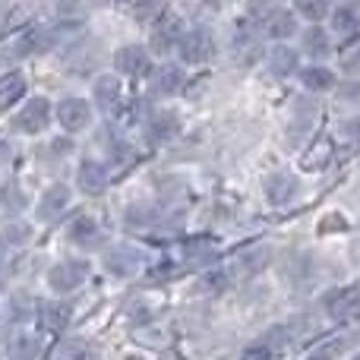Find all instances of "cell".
I'll list each match as a JSON object with an SVG mask.
<instances>
[{
	"instance_id": "1",
	"label": "cell",
	"mask_w": 360,
	"mask_h": 360,
	"mask_svg": "<svg viewBox=\"0 0 360 360\" xmlns=\"http://www.w3.org/2000/svg\"><path fill=\"white\" fill-rule=\"evenodd\" d=\"M51 101L41 98V95H35V98H29L22 108L16 111V117H13V130L25 133V136H35V133L48 130L51 124Z\"/></svg>"
},
{
	"instance_id": "2",
	"label": "cell",
	"mask_w": 360,
	"mask_h": 360,
	"mask_svg": "<svg viewBox=\"0 0 360 360\" xmlns=\"http://www.w3.org/2000/svg\"><path fill=\"white\" fill-rule=\"evenodd\" d=\"M101 262H105V272L114 275V278H133L143 269V253L130 243H114V247L105 250Z\"/></svg>"
},
{
	"instance_id": "3",
	"label": "cell",
	"mask_w": 360,
	"mask_h": 360,
	"mask_svg": "<svg viewBox=\"0 0 360 360\" xmlns=\"http://www.w3.org/2000/svg\"><path fill=\"white\" fill-rule=\"evenodd\" d=\"M180 57H184L186 63H205L212 60V54H215V38H212V32L205 29V25H196V29H186L184 38H180L177 44Z\"/></svg>"
},
{
	"instance_id": "4",
	"label": "cell",
	"mask_w": 360,
	"mask_h": 360,
	"mask_svg": "<svg viewBox=\"0 0 360 360\" xmlns=\"http://www.w3.org/2000/svg\"><path fill=\"white\" fill-rule=\"evenodd\" d=\"M54 44H57L54 29L32 25V29H25L22 35L13 41V54H16V57H41V54H48Z\"/></svg>"
},
{
	"instance_id": "5",
	"label": "cell",
	"mask_w": 360,
	"mask_h": 360,
	"mask_svg": "<svg viewBox=\"0 0 360 360\" xmlns=\"http://www.w3.org/2000/svg\"><path fill=\"white\" fill-rule=\"evenodd\" d=\"M86 275H89V266L82 259H63L48 272V285L54 288L57 294H70L86 281Z\"/></svg>"
},
{
	"instance_id": "6",
	"label": "cell",
	"mask_w": 360,
	"mask_h": 360,
	"mask_svg": "<svg viewBox=\"0 0 360 360\" xmlns=\"http://www.w3.org/2000/svg\"><path fill=\"white\" fill-rule=\"evenodd\" d=\"M323 307L332 319L345 323V319H354L360 313V288H335L323 297Z\"/></svg>"
},
{
	"instance_id": "7",
	"label": "cell",
	"mask_w": 360,
	"mask_h": 360,
	"mask_svg": "<svg viewBox=\"0 0 360 360\" xmlns=\"http://www.w3.org/2000/svg\"><path fill=\"white\" fill-rule=\"evenodd\" d=\"M184 22H180L177 16H168V13H165L162 19H158V25L155 29H152V41H149V48L155 51V54H171V51L177 48L180 44V38H184Z\"/></svg>"
},
{
	"instance_id": "8",
	"label": "cell",
	"mask_w": 360,
	"mask_h": 360,
	"mask_svg": "<svg viewBox=\"0 0 360 360\" xmlns=\"http://www.w3.org/2000/svg\"><path fill=\"white\" fill-rule=\"evenodd\" d=\"M67 240L82 250H95L105 240V231H101V224L95 221L92 215H76L73 221L67 224Z\"/></svg>"
},
{
	"instance_id": "9",
	"label": "cell",
	"mask_w": 360,
	"mask_h": 360,
	"mask_svg": "<svg viewBox=\"0 0 360 360\" xmlns=\"http://www.w3.org/2000/svg\"><path fill=\"white\" fill-rule=\"evenodd\" d=\"M70 199H73V193H70L67 184H51L48 190L41 193V199H38V221H57V218L67 212Z\"/></svg>"
},
{
	"instance_id": "10",
	"label": "cell",
	"mask_w": 360,
	"mask_h": 360,
	"mask_svg": "<svg viewBox=\"0 0 360 360\" xmlns=\"http://www.w3.org/2000/svg\"><path fill=\"white\" fill-rule=\"evenodd\" d=\"M57 120H60V127L67 133H79L92 120V105L86 98H63L57 105Z\"/></svg>"
},
{
	"instance_id": "11",
	"label": "cell",
	"mask_w": 360,
	"mask_h": 360,
	"mask_svg": "<svg viewBox=\"0 0 360 360\" xmlns=\"http://www.w3.org/2000/svg\"><path fill=\"white\" fill-rule=\"evenodd\" d=\"M177 133H180V117L174 111H155V114H149V120H146V139H149L152 146L171 143Z\"/></svg>"
},
{
	"instance_id": "12",
	"label": "cell",
	"mask_w": 360,
	"mask_h": 360,
	"mask_svg": "<svg viewBox=\"0 0 360 360\" xmlns=\"http://www.w3.org/2000/svg\"><path fill=\"white\" fill-rule=\"evenodd\" d=\"M92 98H95V108H98V111L114 114L120 108V98H124V86H120V79L114 73H105L95 79Z\"/></svg>"
},
{
	"instance_id": "13",
	"label": "cell",
	"mask_w": 360,
	"mask_h": 360,
	"mask_svg": "<svg viewBox=\"0 0 360 360\" xmlns=\"http://www.w3.org/2000/svg\"><path fill=\"white\" fill-rule=\"evenodd\" d=\"M114 63H117L120 73L127 76H146L152 73V54L143 48V44H127L114 54Z\"/></svg>"
},
{
	"instance_id": "14",
	"label": "cell",
	"mask_w": 360,
	"mask_h": 360,
	"mask_svg": "<svg viewBox=\"0 0 360 360\" xmlns=\"http://www.w3.org/2000/svg\"><path fill=\"white\" fill-rule=\"evenodd\" d=\"M294 108H297V111H294V120H291V127H288V143L300 146L313 133V127H316L319 111H316V105H313V101H307V98H300Z\"/></svg>"
},
{
	"instance_id": "15",
	"label": "cell",
	"mask_w": 360,
	"mask_h": 360,
	"mask_svg": "<svg viewBox=\"0 0 360 360\" xmlns=\"http://www.w3.org/2000/svg\"><path fill=\"white\" fill-rule=\"evenodd\" d=\"M76 186H79L86 196H101L108 190V168L95 158H86L79 162V171H76Z\"/></svg>"
},
{
	"instance_id": "16",
	"label": "cell",
	"mask_w": 360,
	"mask_h": 360,
	"mask_svg": "<svg viewBox=\"0 0 360 360\" xmlns=\"http://www.w3.org/2000/svg\"><path fill=\"white\" fill-rule=\"evenodd\" d=\"M262 190H266L269 205H288L294 196H297V180L291 174H285V171H275V174L266 177Z\"/></svg>"
},
{
	"instance_id": "17",
	"label": "cell",
	"mask_w": 360,
	"mask_h": 360,
	"mask_svg": "<svg viewBox=\"0 0 360 360\" xmlns=\"http://www.w3.org/2000/svg\"><path fill=\"white\" fill-rule=\"evenodd\" d=\"M124 221L130 224V228H136V231H155L158 224H168L165 221V212L158 209V205H152V202H133L130 209H127Z\"/></svg>"
},
{
	"instance_id": "18",
	"label": "cell",
	"mask_w": 360,
	"mask_h": 360,
	"mask_svg": "<svg viewBox=\"0 0 360 360\" xmlns=\"http://www.w3.org/2000/svg\"><path fill=\"white\" fill-rule=\"evenodd\" d=\"M101 57V44L98 41H76V44H70V51H67V67L70 70H76V73H86L89 67H95V63H101L98 60Z\"/></svg>"
},
{
	"instance_id": "19",
	"label": "cell",
	"mask_w": 360,
	"mask_h": 360,
	"mask_svg": "<svg viewBox=\"0 0 360 360\" xmlns=\"http://www.w3.org/2000/svg\"><path fill=\"white\" fill-rule=\"evenodd\" d=\"M184 70L174 67V63H162L158 70H152V92L155 95H177L184 89Z\"/></svg>"
},
{
	"instance_id": "20",
	"label": "cell",
	"mask_w": 360,
	"mask_h": 360,
	"mask_svg": "<svg viewBox=\"0 0 360 360\" xmlns=\"http://www.w3.org/2000/svg\"><path fill=\"white\" fill-rule=\"evenodd\" d=\"M269 256H272L269 243H250V247H243L240 253H237V272L240 275H259L262 269L269 266Z\"/></svg>"
},
{
	"instance_id": "21",
	"label": "cell",
	"mask_w": 360,
	"mask_h": 360,
	"mask_svg": "<svg viewBox=\"0 0 360 360\" xmlns=\"http://www.w3.org/2000/svg\"><path fill=\"white\" fill-rule=\"evenodd\" d=\"M86 19H89V13H86V6H82V0H60L57 10H54V22H57V29L60 32L82 29Z\"/></svg>"
},
{
	"instance_id": "22",
	"label": "cell",
	"mask_w": 360,
	"mask_h": 360,
	"mask_svg": "<svg viewBox=\"0 0 360 360\" xmlns=\"http://www.w3.org/2000/svg\"><path fill=\"white\" fill-rule=\"evenodd\" d=\"M332 25L338 35L354 38L360 32V0H345L338 10H332Z\"/></svg>"
},
{
	"instance_id": "23",
	"label": "cell",
	"mask_w": 360,
	"mask_h": 360,
	"mask_svg": "<svg viewBox=\"0 0 360 360\" xmlns=\"http://www.w3.org/2000/svg\"><path fill=\"white\" fill-rule=\"evenodd\" d=\"M231 54H234L237 63H256L262 54V41L259 35H253V32H237L234 41H231Z\"/></svg>"
},
{
	"instance_id": "24",
	"label": "cell",
	"mask_w": 360,
	"mask_h": 360,
	"mask_svg": "<svg viewBox=\"0 0 360 360\" xmlns=\"http://www.w3.org/2000/svg\"><path fill=\"white\" fill-rule=\"evenodd\" d=\"M297 67H300V57H297V51L294 48H288V44H275L272 51H269V70H272L275 76H294L297 73Z\"/></svg>"
},
{
	"instance_id": "25",
	"label": "cell",
	"mask_w": 360,
	"mask_h": 360,
	"mask_svg": "<svg viewBox=\"0 0 360 360\" xmlns=\"http://www.w3.org/2000/svg\"><path fill=\"white\" fill-rule=\"evenodd\" d=\"M262 35H269V38H291V35H297V16H294L291 10H275L272 16L262 22Z\"/></svg>"
},
{
	"instance_id": "26",
	"label": "cell",
	"mask_w": 360,
	"mask_h": 360,
	"mask_svg": "<svg viewBox=\"0 0 360 360\" xmlns=\"http://www.w3.org/2000/svg\"><path fill=\"white\" fill-rule=\"evenodd\" d=\"M25 95V76L22 73H6L0 76V111L13 108Z\"/></svg>"
},
{
	"instance_id": "27",
	"label": "cell",
	"mask_w": 360,
	"mask_h": 360,
	"mask_svg": "<svg viewBox=\"0 0 360 360\" xmlns=\"http://www.w3.org/2000/svg\"><path fill=\"white\" fill-rule=\"evenodd\" d=\"M32 240V228L25 221H10L0 228V247L4 250H19Z\"/></svg>"
},
{
	"instance_id": "28",
	"label": "cell",
	"mask_w": 360,
	"mask_h": 360,
	"mask_svg": "<svg viewBox=\"0 0 360 360\" xmlns=\"http://www.w3.org/2000/svg\"><path fill=\"white\" fill-rule=\"evenodd\" d=\"M300 82H304L310 92H329L332 86H335V73H332L329 67H307L304 73H300Z\"/></svg>"
},
{
	"instance_id": "29",
	"label": "cell",
	"mask_w": 360,
	"mask_h": 360,
	"mask_svg": "<svg viewBox=\"0 0 360 360\" xmlns=\"http://www.w3.org/2000/svg\"><path fill=\"white\" fill-rule=\"evenodd\" d=\"M304 51L313 57V60H326V57H329V51H332L329 35H326L319 25L307 29V32H304Z\"/></svg>"
},
{
	"instance_id": "30",
	"label": "cell",
	"mask_w": 360,
	"mask_h": 360,
	"mask_svg": "<svg viewBox=\"0 0 360 360\" xmlns=\"http://www.w3.org/2000/svg\"><path fill=\"white\" fill-rule=\"evenodd\" d=\"M184 256L190 266H209V262H215L218 250L212 247V240H205V237H196V240H190L184 247Z\"/></svg>"
},
{
	"instance_id": "31",
	"label": "cell",
	"mask_w": 360,
	"mask_h": 360,
	"mask_svg": "<svg viewBox=\"0 0 360 360\" xmlns=\"http://www.w3.org/2000/svg\"><path fill=\"white\" fill-rule=\"evenodd\" d=\"M41 354V345L35 335H16L10 342V360H38Z\"/></svg>"
},
{
	"instance_id": "32",
	"label": "cell",
	"mask_w": 360,
	"mask_h": 360,
	"mask_svg": "<svg viewBox=\"0 0 360 360\" xmlns=\"http://www.w3.org/2000/svg\"><path fill=\"white\" fill-rule=\"evenodd\" d=\"M41 323L48 329H63L70 323V307L63 300H51V304L41 307Z\"/></svg>"
},
{
	"instance_id": "33",
	"label": "cell",
	"mask_w": 360,
	"mask_h": 360,
	"mask_svg": "<svg viewBox=\"0 0 360 360\" xmlns=\"http://www.w3.org/2000/svg\"><path fill=\"white\" fill-rule=\"evenodd\" d=\"M294 10H297V16L319 22V19H326L332 13V0H294Z\"/></svg>"
},
{
	"instance_id": "34",
	"label": "cell",
	"mask_w": 360,
	"mask_h": 360,
	"mask_svg": "<svg viewBox=\"0 0 360 360\" xmlns=\"http://www.w3.org/2000/svg\"><path fill=\"white\" fill-rule=\"evenodd\" d=\"M165 0H139L136 4V10H133V19L136 22H155V19H162L165 16Z\"/></svg>"
},
{
	"instance_id": "35",
	"label": "cell",
	"mask_w": 360,
	"mask_h": 360,
	"mask_svg": "<svg viewBox=\"0 0 360 360\" xmlns=\"http://www.w3.org/2000/svg\"><path fill=\"white\" fill-rule=\"evenodd\" d=\"M345 348H348V342L345 338H329V342H323L316 351H313L307 360H335L345 354Z\"/></svg>"
},
{
	"instance_id": "36",
	"label": "cell",
	"mask_w": 360,
	"mask_h": 360,
	"mask_svg": "<svg viewBox=\"0 0 360 360\" xmlns=\"http://www.w3.org/2000/svg\"><path fill=\"white\" fill-rule=\"evenodd\" d=\"M51 360H86V345L76 342V338H70V342H60L54 348V354Z\"/></svg>"
},
{
	"instance_id": "37",
	"label": "cell",
	"mask_w": 360,
	"mask_h": 360,
	"mask_svg": "<svg viewBox=\"0 0 360 360\" xmlns=\"http://www.w3.org/2000/svg\"><path fill=\"white\" fill-rule=\"evenodd\" d=\"M342 70L345 73L360 76V38H351L342 51Z\"/></svg>"
},
{
	"instance_id": "38",
	"label": "cell",
	"mask_w": 360,
	"mask_h": 360,
	"mask_svg": "<svg viewBox=\"0 0 360 360\" xmlns=\"http://www.w3.org/2000/svg\"><path fill=\"white\" fill-rule=\"evenodd\" d=\"M329 155H332V146H329V143H319L316 149H313L310 155L304 158V168H310V171H313V168H323V165L329 162Z\"/></svg>"
},
{
	"instance_id": "39",
	"label": "cell",
	"mask_w": 360,
	"mask_h": 360,
	"mask_svg": "<svg viewBox=\"0 0 360 360\" xmlns=\"http://www.w3.org/2000/svg\"><path fill=\"white\" fill-rule=\"evenodd\" d=\"M275 354V348L269 345V338H262V342L250 345V348H243V357L240 360H269Z\"/></svg>"
},
{
	"instance_id": "40",
	"label": "cell",
	"mask_w": 360,
	"mask_h": 360,
	"mask_svg": "<svg viewBox=\"0 0 360 360\" xmlns=\"http://www.w3.org/2000/svg\"><path fill=\"white\" fill-rule=\"evenodd\" d=\"M275 6H278V0H250L247 10H250V19H262V22H266L275 13Z\"/></svg>"
},
{
	"instance_id": "41",
	"label": "cell",
	"mask_w": 360,
	"mask_h": 360,
	"mask_svg": "<svg viewBox=\"0 0 360 360\" xmlns=\"http://www.w3.org/2000/svg\"><path fill=\"white\" fill-rule=\"evenodd\" d=\"M228 288V272L224 269H212V272L202 275V291H221Z\"/></svg>"
},
{
	"instance_id": "42",
	"label": "cell",
	"mask_w": 360,
	"mask_h": 360,
	"mask_svg": "<svg viewBox=\"0 0 360 360\" xmlns=\"http://www.w3.org/2000/svg\"><path fill=\"white\" fill-rule=\"evenodd\" d=\"M4 205L6 209H13V212H19V209H25V196H22V190L19 186H13V184H4Z\"/></svg>"
},
{
	"instance_id": "43",
	"label": "cell",
	"mask_w": 360,
	"mask_h": 360,
	"mask_svg": "<svg viewBox=\"0 0 360 360\" xmlns=\"http://www.w3.org/2000/svg\"><path fill=\"white\" fill-rule=\"evenodd\" d=\"M29 310H32V304L25 294H19V297L10 300V316L16 319V323H25V319H29Z\"/></svg>"
},
{
	"instance_id": "44",
	"label": "cell",
	"mask_w": 360,
	"mask_h": 360,
	"mask_svg": "<svg viewBox=\"0 0 360 360\" xmlns=\"http://www.w3.org/2000/svg\"><path fill=\"white\" fill-rule=\"evenodd\" d=\"M342 133H345V136H351V139H360V114H357V117H351V120H345Z\"/></svg>"
},
{
	"instance_id": "45",
	"label": "cell",
	"mask_w": 360,
	"mask_h": 360,
	"mask_svg": "<svg viewBox=\"0 0 360 360\" xmlns=\"http://www.w3.org/2000/svg\"><path fill=\"white\" fill-rule=\"evenodd\" d=\"M351 89H342V98H360V82H348Z\"/></svg>"
},
{
	"instance_id": "46",
	"label": "cell",
	"mask_w": 360,
	"mask_h": 360,
	"mask_svg": "<svg viewBox=\"0 0 360 360\" xmlns=\"http://www.w3.org/2000/svg\"><path fill=\"white\" fill-rule=\"evenodd\" d=\"M224 4H231V0H205V6H224Z\"/></svg>"
},
{
	"instance_id": "47",
	"label": "cell",
	"mask_w": 360,
	"mask_h": 360,
	"mask_svg": "<svg viewBox=\"0 0 360 360\" xmlns=\"http://www.w3.org/2000/svg\"><path fill=\"white\" fill-rule=\"evenodd\" d=\"M351 360H360V354H354V357H351Z\"/></svg>"
},
{
	"instance_id": "48",
	"label": "cell",
	"mask_w": 360,
	"mask_h": 360,
	"mask_svg": "<svg viewBox=\"0 0 360 360\" xmlns=\"http://www.w3.org/2000/svg\"><path fill=\"white\" fill-rule=\"evenodd\" d=\"M108 4H117V0H108Z\"/></svg>"
}]
</instances>
